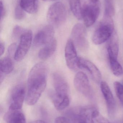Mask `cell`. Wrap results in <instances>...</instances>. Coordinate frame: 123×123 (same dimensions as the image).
I'll list each match as a JSON object with an SVG mask.
<instances>
[{"label": "cell", "instance_id": "obj_1", "mask_svg": "<svg viewBox=\"0 0 123 123\" xmlns=\"http://www.w3.org/2000/svg\"><path fill=\"white\" fill-rule=\"evenodd\" d=\"M48 71L47 67L43 62L37 63L30 70L27 80V90L25 99L28 105L36 104L45 89Z\"/></svg>", "mask_w": 123, "mask_h": 123}, {"label": "cell", "instance_id": "obj_2", "mask_svg": "<svg viewBox=\"0 0 123 123\" xmlns=\"http://www.w3.org/2000/svg\"><path fill=\"white\" fill-rule=\"evenodd\" d=\"M114 32L112 17L104 16L92 37V42L96 45L103 44L110 38Z\"/></svg>", "mask_w": 123, "mask_h": 123}, {"label": "cell", "instance_id": "obj_3", "mask_svg": "<svg viewBox=\"0 0 123 123\" xmlns=\"http://www.w3.org/2000/svg\"><path fill=\"white\" fill-rule=\"evenodd\" d=\"M67 11L66 6L61 2H56L49 8L47 13V19L50 25L58 27L66 20Z\"/></svg>", "mask_w": 123, "mask_h": 123}, {"label": "cell", "instance_id": "obj_4", "mask_svg": "<svg viewBox=\"0 0 123 123\" xmlns=\"http://www.w3.org/2000/svg\"><path fill=\"white\" fill-rule=\"evenodd\" d=\"M100 6L98 0H91L82 7V19L84 25L89 27L96 22L99 15Z\"/></svg>", "mask_w": 123, "mask_h": 123}, {"label": "cell", "instance_id": "obj_5", "mask_svg": "<svg viewBox=\"0 0 123 123\" xmlns=\"http://www.w3.org/2000/svg\"><path fill=\"white\" fill-rule=\"evenodd\" d=\"M32 37V32L30 30H25L22 34L19 44L14 55L16 61H21L24 58L31 47Z\"/></svg>", "mask_w": 123, "mask_h": 123}, {"label": "cell", "instance_id": "obj_6", "mask_svg": "<svg viewBox=\"0 0 123 123\" xmlns=\"http://www.w3.org/2000/svg\"><path fill=\"white\" fill-rule=\"evenodd\" d=\"M72 40L75 46L81 50H85L88 47L86 30L85 26L78 23L74 25L71 32Z\"/></svg>", "mask_w": 123, "mask_h": 123}, {"label": "cell", "instance_id": "obj_7", "mask_svg": "<svg viewBox=\"0 0 123 123\" xmlns=\"http://www.w3.org/2000/svg\"><path fill=\"white\" fill-rule=\"evenodd\" d=\"M74 84L76 89L88 98L93 97V92L89 81L86 74L82 72H78L74 79Z\"/></svg>", "mask_w": 123, "mask_h": 123}, {"label": "cell", "instance_id": "obj_8", "mask_svg": "<svg viewBox=\"0 0 123 123\" xmlns=\"http://www.w3.org/2000/svg\"><path fill=\"white\" fill-rule=\"evenodd\" d=\"M65 57L66 65L70 69L76 71L78 69L77 56L76 46L71 39L66 43L65 48Z\"/></svg>", "mask_w": 123, "mask_h": 123}, {"label": "cell", "instance_id": "obj_9", "mask_svg": "<svg viewBox=\"0 0 123 123\" xmlns=\"http://www.w3.org/2000/svg\"><path fill=\"white\" fill-rule=\"evenodd\" d=\"M54 29L51 25L45 26L35 35L33 39V44L39 47L47 44L54 39Z\"/></svg>", "mask_w": 123, "mask_h": 123}, {"label": "cell", "instance_id": "obj_10", "mask_svg": "<svg viewBox=\"0 0 123 123\" xmlns=\"http://www.w3.org/2000/svg\"><path fill=\"white\" fill-rule=\"evenodd\" d=\"M78 66L79 68L86 71L96 83L99 84L101 82L102 76L101 72L91 62L82 58L79 57Z\"/></svg>", "mask_w": 123, "mask_h": 123}, {"label": "cell", "instance_id": "obj_11", "mask_svg": "<svg viewBox=\"0 0 123 123\" xmlns=\"http://www.w3.org/2000/svg\"><path fill=\"white\" fill-rule=\"evenodd\" d=\"M26 90L24 86L20 84L17 86L12 92L11 102L9 109L21 110L24 100L26 98Z\"/></svg>", "mask_w": 123, "mask_h": 123}, {"label": "cell", "instance_id": "obj_12", "mask_svg": "<svg viewBox=\"0 0 123 123\" xmlns=\"http://www.w3.org/2000/svg\"><path fill=\"white\" fill-rule=\"evenodd\" d=\"M52 79L55 94L59 96L69 95L68 84L61 74L57 72L53 73L52 75Z\"/></svg>", "mask_w": 123, "mask_h": 123}, {"label": "cell", "instance_id": "obj_13", "mask_svg": "<svg viewBox=\"0 0 123 123\" xmlns=\"http://www.w3.org/2000/svg\"><path fill=\"white\" fill-rule=\"evenodd\" d=\"M100 88L106 102L108 115L112 117L114 115L116 108L115 101L113 94L109 85L105 82H100Z\"/></svg>", "mask_w": 123, "mask_h": 123}, {"label": "cell", "instance_id": "obj_14", "mask_svg": "<svg viewBox=\"0 0 123 123\" xmlns=\"http://www.w3.org/2000/svg\"><path fill=\"white\" fill-rule=\"evenodd\" d=\"M57 47V41L54 38L39 50L38 53L39 58L42 60H46L50 58L54 54Z\"/></svg>", "mask_w": 123, "mask_h": 123}, {"label": "cell", "instance_id": "obj_15", "mask_svg": "<svg viewBox=\"0 0 123 123\" xmlns=\"http://www.w3.org/2000/svg\"><path fill=\"white\" fill-rule=\"evenodd\" d=\"M5 118L7 123H26L25 116L21 110L9 109Z\"/></svg>", "mask_w": 123, "mask_h": 123}, {"label": "cell", "instance_id": "obj_16", "mask_svg": "<svg viewBox=\"0 0 123 123\" xmlns=\"http://www.w3.org/2000/svg\"><path fill=\"white\" fill-rule=\"evenodd\" d=\"M107 50L109 57L117 59L119 52V40L117 35L115 32L110 38Z\"/></svg>", "mask_w": 123, "mask_h": 123}, {"label": "cell", "instance_id": "obj_17", "mask_svg": "<svg viewBox=\"0 0 123 123\" xmlns=\"http://www.w3.org/2000/svg\"><path fill=\"white\" fill-rule=\"evenodd\" d=\"M50 93L54 106L58 110H63L69 105L70 100L69 96H59L53 92H51Z\"/></svg>", "mask_w": 123, "mask_h": 123}, {"label": "cell", "instance_id": "obj_18", "mask_svg": "<svg viewBox=\"0 0 123 123\" xmlns=\"http://www.w3.org/2000/svg\"><path fill=\"white\" fill-rule=\"evenodd\" d=\"M19 5L25 11L34 14L38 10L39 2L38 0H20Z\"/></svg>", "mask_w": 123, "mask_h": 123}, {"label": "cell", "instance_id": "obj_19", "mask_svg": "<svg viewBox=\"0 0 123 123\" xmlns=\"http://www.w3.org/2000/svg\"><path fill=\"white\" fill-rule=\"evenodd\" d=\"M13 63L11 58L6 57L1 60L0 61V74L4 75L10 74L13 71Z\"/></svg>", "mask_w": 123, "mask_h": 123}, {"label": "cell", "instance_id": "obj_20", "mask_svg": "<svg viewBox=\"0 0 123 123\" xmlns=\"http://www.w3.org/2000/svg\"><path fill=\"white\" fill-rule=\"evenodd\" d=\"M71 10L74 16L79 20L82 19V7L80 0H69Z\"/></svg>", "mask_w": 123, "mask_h": 123}, {"label": "cell", "instance_id": "obj_21", "mask_svg": "<svg viewBox=\"0 0 123 123\" xmlns=\"http://www.w3.org/2000/svg\"><path fill=\"white\" fill-rule=\"evenodd\" d=\"M110 66L112 72L116 76H120L123 74V68L117 59L109 57Z\"/></svg>", "mask_w": 123, "mask_h": 123}, {"label": "cell", "instance_id": "obj_22", "mask_svg": "<svg viewBox=\"0 0 123 123\" xmlns=\"http://www.w3.org/2000/svg\"><path fill=\"white\" fill-rule=\"evenodd\" d=\"M115 13V9L112 0H106L104 16L112 17Z\"/></svg>", "mask_w": 123, "mask_h": 123}, {"label": "cell", "instance_id": "obj_23", "mask_svg": "<svg viewBox=\"0 0 123 123\" xmlns=\"http://www.w3.org/2000/svg\"><path fill=\"white\" fill-rule=\"evenodd\" d=\"M114 87L116 95L121 102L123 103V85L118 81L115 82Z\"/></svg>", "mask_w": 123, "mask_h": 123}, {"label": "cell", "instance_id": "obj_24", "mask_svg": "<svg viewBox=\"0 0 123 123\" xmlns=\"http://www.w3.org/2000/svg\"><path fill=\"white\" fill-rule=\"evenodd\" d=\"M94 121V123H110L107 119L100 115L98 110L95 114Z\"/></svg>", "mask_w": 123, "mask_h": 123}, {"label": "cell", "instance_id": "obj_25", "mask_svg": "<svg viewBox=\"0 0 123 123\" xmlns=\"http://www.w3.org/2000/svg\"><path fill=\"white\" fill-rule=\"evenodd\" d=\"M25 11L21 8L19 5L17 6L15 10V17L16 19L21 20L25 17Z\"/></svg>", "mask_w": 123, "mask_h": 123}, {"label": "cell", "instance_id": "obj_26", "mask_svg": "<svg viewBox=\"0 0 123 123\" xmlns=\"http://www.w3.org/2000/svg\"><path fill=\"white\" fill-rule=\"evenodd\" d=\"M25 30L21 27L19 26H15L13 30V35L14 37H20Z\"/></svg>", "mask_w": 123, "mask_h": 123}, {"label": "cell", "instance_id": "obj_27", "mask_svg": "<svg viewBox=\"0 0 123 123\" xmlns=\"http://www.w3.org/2000/svg\"><path fill=\"white\" fill-rule=\"evenodd\" d=\"M55 123H72V122L69 117L59 116L56 118Z\"/></svg>", "mask_w": 123, "mask_h": 123}, {"label": "cell", "instance_id": "obj_28", "mask_svg": "<svg viewBox=\"0 0 123 123\" xmlns=\"http://www.w3.org/2000/svg\"><path fill=\"white\" fill-rule=\"evenodd\" d=\"M6 15V10L3 4L2 1H0V19L1 21L3 18Z\"/></svg>", "mask_w": 123, "mask_h": 123}, {"label": "cell", "instance_id": "obj_29", "mask_svg": "<svg viewBox=\"0 0 123 123\" xmlns=\"http://www.w3.org/2000/svg\"><path fill=\"white\" fill-rule=\"evenodd\" d=\"M16 44L15 43L11 44V45L9 47L8 49V52L9 54H12L13 53H15L14 51L16 52Z\"/></svg>", "mask_w": 123, "mask_h": 123}, {"label": "cell", "instance_id": "obj_30", "mask_svg": "<svg viewBox=\"0 0 123 123\" xmlns=\"http://www.w3.org/2000/svg\"><path fill=\"white\" fill-rule=\"evenodd\" d=\"M0 55L1 56L3 54L5 51V47H4V45L2 43H0Z\"/></svg>", "mask_w": 123, "mask_h": 123}, {"label": "cell", "instance_id": "obj_31", "mask_svg": "<svg viewBox=\"0 0 123 123\" xmlns=\"http://www.w3.org/2000/svg\"><path fill=\"white\" fill-rule=\"evenodd\" d=\"M30 123H47L42 120H36L32 121Z\"/></svg>", "mask_w": 123, "mask_h": 123}, {"label": "cell", "instance_id": "obj_32", "mask_svg": "<svg viewBox=\"0 0 123 123\" xmlns=\"http://www.w3.org/2000/svg\"></svg>", "mask_w": 123, "mask_h": 123}]
</instances>
